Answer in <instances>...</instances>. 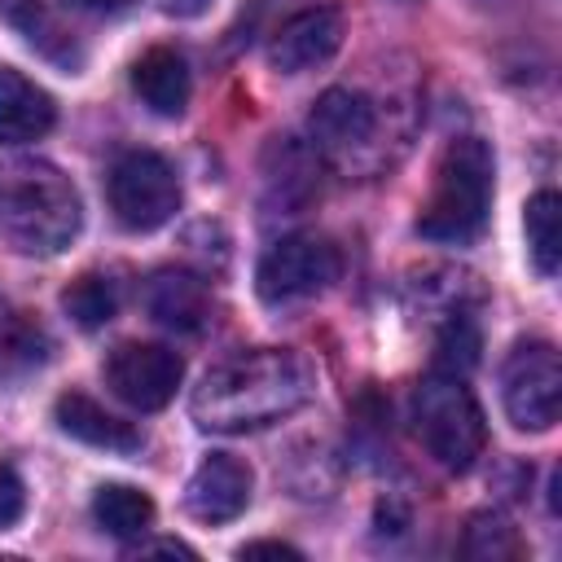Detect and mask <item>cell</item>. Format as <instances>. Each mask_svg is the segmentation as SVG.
I'll list each match as a JSON object with an SVG mask.
<instances>
[{
    "mask_svg": "<svg viewBox=\"0 0 562 562\" xmlns=\"http://www.w3.org/2000/svg\"><path fill=\"white\" fill-rule=\"evenodd\" d=\"M105 386L136 413H154L162 404H171L180 378H184V360L162 347V342H119L105 364Z\"/></svg>",
    "mask_w": 562,
    "mask_h": 562,
    "instance_id": "9",
    "label": "cell"
},
{
    "mask_svg": "<svg viewBox=\"0 0 562 562\" xmlns=\"http://www.w3.org/2000/svg\"><path fill=\"white\" fill-rule=\"evenodd\" d=\"M338 44H342V13L334 4H312V9L290 13L272 31L268 61L281 75H303V70L325 66L338 53Z\"/></svg>",
    "mask_w": 562,
    "mask_h": 562,
    "instance_id": "10",
    "label": "cell"
},
{
    "mask_svg": "<svg viewBox=\"0 0 562 562\" xmlns=\"http://www.w3.org/2000/svg\"><path fill=\"white\" fill-rule=\"evenodd\" d=\"M522 228H527V255H531L536 272L540 277H553L558 272V259H562V202H558L553 189H540L527 202Z\"/></svg>",
    "mask_w": 562,
    "mask_h": 562,
    "instance_id": "19",
    "label": "cell"
},
{
    "mask_svg": "<svg viewBox=\"0 0 562 562\" xmlns=\"http://www.w3.org/2000/svg\"><path fill=\"white\" fill-rule=\"evenodd\" d=\"M66 4H70V9H83V13H101V18H105V13H119L127 0H66Z\"/></svg>",
    "mask_w": 562,
    "mask_h": 562,
    "instance_id": "28",
    "label": "cell"
},
{
    "mask_svg": "<svg viewBox=\"0 0 562 562\" xmlns=\"http://www.w3.org/2000/svg\"><path fill=\"white\" fill-rule=\"evenodd\" d=\"M83 224L79 193L44 158H18L0 167V237L18 255H61Z\"/></svg>",
    "mask_w": 562,
    "mask_h": 562,
    "instance_id": "2",
    "label": "cell"
},
{
    "mask_svg": "<svg viewBox=\"0 0 562 562\" xmlns=\"http://www.w3.org/2000/svg\"><path fill=\"white\" fill-rule=\"evenodd\" d=\"M132 88H136V97L154 110V114H162V119H180L184 114V105H189V66H184V57L176 53V48H145L136 61H132Z\"/></svg>",
    "mask_w": 562,
    "mask_h": 562,
    "instance_id": "15",
    "label": "cell"
},
{
    "mask_svg": "<svg viewBox=\"0 0 562 562\" xmlns=\"http://www.w3.org/2000/svg\"><path fill=\"white\" fill-rule=\"evenodd\" d=\"M312 149L338 167H373L382 149V105L356 88H329L307 114Z\"/></svg>",
    "mask_w": 562,
    "mask_h": 562,
    "instance_id": "5",
    "label": "cell"
},
{
    "mask_svg": "<svg viewBox=\"0 0 562 562\" xmlns=\"http://www.w3.org/2000/svg\"><path fill=\"white\" fill-rule=\"evenodd\" d=\"M413 422H417V439L422 448L452 474H465L487 443V422L479 400L470 395L465 378H448L435 373L417 386L413 395Z\"/></svg>",
    "mask_w": 562,
    "mask_h": 562,
    "instance_id": "4",
    "label": "cell"
},
{
    "mask_svg": "<svg viewBox=\"0 0 562 562\" xmlns=\"http://www.w3.org/2000/svg\"><path fill=\"white\" fill-rule=\"evenodd\" d=\"M250 465L246 461H237V457H228V452H211L198 470H193V479H189V487H184V509L198 518V522H233L246 505H250Z\"/></svg>",
    "mask_w": 562,
    "mask_h": 562,
    "instance_id": "11",
    "label": "cell"
},
{
    "mask_svg": "<svg viewBox=\"0 0 562 562\" xmlns=\"http://www.w3.org/2000/svg\"><path fill=\"white\" fill-rule=\"evenodd\" d=\"M259 553H272V558H299L294 544H281V540H255V544H241V558H259Z\"/></svg>",
    "mask_w": 562,
    "mask_h": 562,
    "instance_id": "25",
    "label": "cell"
},
{
    "mask_svg": "<svg viewBox=\"0 0 562 562\" xmlns=\"http://www.w3.org/2000/svg\"><path fill=\"white\" fill-rule=\"evenodd\" d=\"M22 509H26V487H22V479H18L9 465H0V527H13V522L22 518Z\"/></svg>",
    "mask_w": 562,
    "mask_h": 562,
    "instance_id": "24",
    "label": "cell"
},
{
    "mask_svg": "<svg viewBox=\"0 0 562 562\" xmlns=\"http://www.w3.org/2000/svg\"><path fill=\"white\" fill-rule=\"evenodd\" d=\"M57 123L53 97L13 66H0V145H26L48 136Z\"/></svg>",
    "mask_w": 562,
    "mask_h": 562,
    "instance_id": "14",
    "label": "cell"
},
{
    "mask_svg": "<svg viewBox=\"0 0 562 562\" xmlns=\"http://www.w3.org/2000/svg\"><path fill=\"white\" fill-rule=\"evenodd\" d=\"M132 553H140V558H145V553H176V558H193V549H189L184 540H149V544L140 540Z\"/></svg>",
    "mask_w": 562,
    "mask_h": 562,
    "instance_id": "26",
    "label": "cell"
},
{
    "mask_svg": "<svg viewBox=\"0 0 562 562\" xmlns=\"http://www.w3.org/2000/svg\"><path fill=\"white\" fill-rule=\"evenodd\" d=\"M492 149L479 136H457L448 140L439 167H435V184L430 198L417 215V233L426 241L439 246H465L483 233L487 224V206H492Z\"/></svg>",
    "mask_w": 562,
    "mask_h": 562,
    "instance_id": "3",
    "label": "cell"
},
{
    "mask_svg": "<svg viewBox=\"0 0 562 562\" xmlns=\"http://www.w3.org/2000/svg\"><path fill=\"white\" fill-rule=\"evenodd\" d=\"M338 250L316 233H290L272 241L255 268V290L263 303H299L338 281Z\"/></svg>",
    "mask_w": 562,
    "mask_h": 562,
    "instance_id": "7",
    "label": "cell"
},
{
    "mask_svg": "<svg viewBox=\"0 0 562 562\" xmlns=\"http://www.w3.org/2000/svg\"><path fill=\"white\" fill-rule=\"evenodd\" d=\"M312 391L316 373L307 356H299L294 347H255L206 369L193 386L189 413L202 430L246 435L299 413L312 400Z\"/></svg>",
    "mask_w": 562,
    "mask_h": 562,
    "instance_id": "1",
    "label": "cell"
},
{
    "mask_svg": "<svg viewBox=\"0 0 562 562\" xmlns=\"http://www.w3.org/2000/svg\"><path fill=\"white\" fill-rule=\"evenodd\" d=\"M263 184L268 202L281 206V215L303 211L321 193V154L312 145H299L294 136H277L263 158Z\"/></svg>",
    "mask_w": 562,
    "mask_h": 562,
    "instance_id": "13",
    "label": "cell"
},
{
    "mask_svg": "<svg viewBox=\"0 0 562 562\" xmlns=\"http://www.w3.org/2000/svg\"><path fill=\"white\" fill-rule=\"evenodd\" d=\"M110 211L132 233H154L180 211V180L162 154L132 149L110 167Z\"/></svg>",
    "mask_w": 562,
    "mask_h": 562,
    "instance_id": "6",
    "label": "cell"
},
{
    "mask_svg": "<svg viewBox=\"0 0 562 562\" xmlns=\"http://www.w3.org/2000/svg\"><path fill=\"white\" fill-rule=\"evenodd\" d=\"M501 400L518 430H549L562 408V360L549 342L531 338L505 356Z\"/></svg>",
    "mask_w": 562,
    "mask_h": 562,
    "instance_id": "8",
    "label": "cell"
},
{
    "mask_svg": "<svg viewBox=\"0 0 562 562\" xmlns=\"http://www.w3.org/2000/svg\"><path fill=\"white\" fill-rule=\"evenodd\" d=\"M61 307L79 329H101L119 312V281L110 272H83L61 290Z\"/></svg>",
    "mask_w": 562,
    "mask_h": 562,
    "instance_id": "20",
    "label": "cell"
},
{
    "mask_svg": "<svg viewBox=\"0 0 562 562\" xmlns=\"http://www.w3.org/2000/svg\"><path fill=\"white\" fill-rule=\"evenodd\" d=\"M53 417H57V426H61L70 439L92 443V448H105V452H136V448L145 443V435H140L132 422L105 413L97 400H88V395H79V391H66V395L57 400Z\"/></svg>",
    "mask_w": 562,
    "mask_h": 562,
    "instance_id": "16",
    "label": "cell"
},
{
    "mask_svg": "<svg viewBox=\"0 0 562 562\" xmlns=\"http://www.w3.org/2000/svg\"><path fill=\"white\" fill-rule=\"evenodd\" d=\"M0 13L35 44V48H44L48 57H61V61H70V53L61 48V31L53 26V18L44 13V4L40 0H0Z\"/></svg>",
    "mask_w": 562,
    "mask_h": 562,
    "instance_id": "23",
    "label": "cell"
},
{
    "mask_svg": "<svg viewBox=\"0 0 562 562\" xmlns=\"http://www.w3.org/2000/svg\"><path fill=\"white\" fill-rule=\"evenodd\" d=\"M479 299H483L479 277L474 272H461V268H426L413 281V307L426 312V316H435V321L465 316Z\"/></svg>",
    "mask_w": 562,
    "mask_h": 562,
    "instance_id": "17",
    "label": "cell"
},
{
    "mask_svg": "<svg viewBox=\"0 0 562 562\" xmlns=\"http://www.w3.org/2000/svg\"><path fill=\"white\" fill-rule=\"evenodd\" d=\"M461 553L465 558H479V562H501V558H518L522 553V540H518V531L501 514H474L470 527H465Z\"/></svg>",
    "mask_w": 562,
    "mask_h": 562,
    "instance_id": "22",
    "label": "cell"
},
{
    "mask_svg": "<svg viewBox=\"0 0 562 562\" xmlns=\"http://www.w3.org/2000/svg\"><path fill=\"white\" fill-rule=\"evenodd\" d=\"M145 307L149 316L171 334H198L211 321V290L189 268H158L145 281Z\"/></svg>",
    "mask_w": 562,
    "mask_h": 562,
    "instance_id": "12",
    "label": "cell"
},
{
    "mask_svg": "<svg viewBox=\"0 0 562 562\" xmlns=\"http://www.w3.org/2000/svg\"><path fill=\"white\" fill-rule=\"evenodd\" d=\"M92 518L101 531L119 536V540H136L149 531L154 522V501L140 492V487H127V483H101L97 496H92Z\"/></svg>",
    "mask_w": 562,
    "mask_h": 562,
    "instance_id": "18",
    "label": "cell"
},
{
    "mask_svg": "<svg viewBox=\"0 0 562 562\" xmlns=\"http://www.w3.org/2000/svg\"><path fill=\"white\" fill-rule=\"evenodd\" d=\"M474 364H479V325H474V316L465 312V316L439 321V334H435V373L465 378Z\"/></svg>",
    "mask_w": 562,
    "mask_h": 562,
    "instance_id": "21",
    "label": "cell"
},
{
    "mask_svg": "<svg viewBox=\"0 0 562 562\" xmlns=\"http://www.w3.org/2000/svg\"><path fill=\"white\" fill-rule=\"evenodd\" d=\"M215 0H162V9L171 13V18H198V13H206Z\"/></svg>",
    "mask_w": 562,
    "mask_h": 562,
    "instance_id": "27",
    "label": "cell"
}]
</instances>
